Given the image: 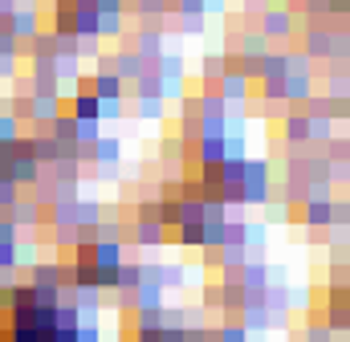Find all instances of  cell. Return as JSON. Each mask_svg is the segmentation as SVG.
Listing matches in <instances>:
<instances>
[{
  "mask_svg": "<svg viewBox=\"0 0 350 342\" xmlns=\"http://www.w3.org/2000/svg\"><path fill=\"white\" fill-rule=\"evenodd\" d=\"M216 94H220L224 102H245V94H249V78H241V74H224Z\"/></svg>",
  "mask_w": 350,
  "mask_h": 342,
  "instance_id": "2e32d148",
  "label": "cell"
},
{
  "mask_svg": "<svg viewBox=\"0 0 350 342\" xmlns=\"http://www.w3.org/2000/svg\"><path fill=\"white\" fill-rule=\"evenodd\" d=\"M16 265V241H0V269Z\"/></svg>",
  "mask_w": 350,
  "mask_h": 342,
  "instance_id": "1f68e13d",
  "label": "cell"
},
{
  "mask_svg": "<svg viewBox=\"0 0 350 342\" xmlns=\"http://www.w3.org/2000/svg\"><path fill=\"white\" fill-rule=\"evenodd\" d=\"M110 66H114V74H118L122 82H135V78L143 74V62H139L135 49H118V53H110Z\"/></svg>",
  "mask_w": 350,
  "mask_h": 342,
  "instance_id": "30bf717a",
  "label": "cell"
},
{
  "mask_svg": "<svg viewBox=\"0 0 350 342\" xmlns=\"http://www.w3.org/2000/svg\"><path fill=\"white\" fill-rule=\"evenodd\" d=\"M98 110H102V102H98L90 90H74L70 102H66V114L78 118V122H98Z\"/></svg>",
  "mask_w": 350,
  "mask_h": 342,
  "instance_id": "277c9868",
  "label": "cell"
},
{
  "mask_svg": "<svg viewBox=\"0 0 350 342\" xmlns=\"http://www.w3.org/2000/svg\"><path fill=\"white\" fill-rule=\"evenodd\" d=\"M179 16V29L183 33H204V16L200 12H175Z\"/></svg>",
  "mask_w": 350,
  "mask_h": 342,
  "instance_id": "484cf974",
  "label": "cell"
},
{
  "mask_svg": "<svg viewBox=\"0 0 350 342\" xmlns=\"http://www.w3.org/2000/svg\"><path fill=\"white\" fill-rule=\"evenodd\" d=\"M122 29H126L122 12H98V37H122Z\"/></svg>",
  "mask_w": 350,
  "mask_h": 342,
  "instance_id": "d6986e66",
  "label": "cell"
},
{
  "mask_svg": "<svg viewBox=\"0 0 350 342\" xmlns=\"http://www.w3.org/2000/svg\"><path fill=\"white\" fill-rule=\"evenodd\" d=\"M269 102H285V78H261Z\"/></svg>",
  "mask_w": 350,
  "mask_h": 342,
  "instance_id": "4316f807",
  "label": "cell"
},
{
  "mask_svg": "<svg viewBox=\"0 0 350 342\" xmlns=\"http://www.w3.org/2000/svg\"><path fill=\"white\" fill-rule=\"evenodd\" d=\"M326 326L334 330V339H347V334H350V289H330Z\"/></svg>",
  "mask_w": 350,
  "mask_h": 342,
  "instance_id": "7a4b0ae2",
  "label": "cell"
},
{
  "mask_svg": "<svg viewBox=\"0 0 350 342\" xmlns=\"http://www.w3.org/2000/svg\"><path fill=\"white\" fill-rule=\"evenodd\" d=\"M224 78V57L220 53H204V82H220Z\"/></svg>",
  "mask_w": 350,
  "mask_h": 342,
  "instance_id": "7402d4cb",
  "label": "cell"
},
{
  "mask_svg": "<svg viewBox=\"0 0 350 342\" xmlns=\"http://www.w3.org/2000/svg\"><path fill=\"white\" fill-rule=\"evenodd\" d=\"M216 342H249V330H245L241 322H232V326L216 330Z\"/></svg>",
  "mask_w": 350,
  "mask_h": 342,
  "instance_id": "d4e9b609",
  "label": "cell"
},
{
  "mask_svg": "<svg viewBox=\"0 0 350 342\" xmlns=\"http://www.w3.org/2000/svg\"><path fill=\"white\" fill-rule=\"evenodd\" d=\"M29 285L33 289H62V265H53V261L29 265Z\"/></svg>",
  "mask_w": 350,
  "mask_h": 342,
  "instance_id": "5b68a950",
  "label": "cell"
},
{
  "mask_svg": "<svg viewBox=\"0 0 350 342\" xmlns=\"http://www.w3.org/2000/svg\"><path fill=\"white\" fill-rule=\"evenodd\" d=\"M273 45H269V37H261V33H249L245 41H241V57H265Z\"/></svg>",
  "mask_w": 350,
  "mask_h": 342,
  "instance_id": "ffe728a7",
  "label": "cell"
},
{
  "mask_svg": "<svg viewBox=\"0 0 350 342\" xmlns=\"http://www.w3.org/2000/svg\"><path fill=\"white\" fill-rule=\"evenodd\" d=\"M261 37H269V41H289L293 37V12L289 8H265Z\"/></svg>",
  "mask_w": 350,
  "mask_h": 342,
  "instance_id": "3957f363",
  "label": "cell"
},
{
  "mask_svg": "<svg viewBox=\"0 0 350 342\" xmlns=\"http://www.w3.org/2000/svg\"><path fill=\"white\" fill-rule=\"evenodd\" d=\"M41 33V12L37 8H16L12 12V37L16 41H29V37H37Z\"/></svg>",
  "mask_w": 350,
  "mask_h": 342,
  "instance_id": "ba28073f",
  "label": "cell"
},
{
  "mask_svg": "<svg viewBox=\"0 0 350 342\" xmlns=\"http://www.w3.org/2000/svg\"><path fill=\"white\" fill-rule=\"evenodd\" d=\"M269 183H273L269 163L249 159V163H245V175H241V196H245V204H265V200L273 196V192H269Z\"/></svg>",
  "mask_w": 350,
  "mask_h": 342,
  "instance_id": "6da1fadb",
  "label": "cell"
},
{
  "mask_svg": "<svg viewBox=\"0 0 350 342\" xmlns=\"http://www.w3.org/2000/svg\"><path fill=\"white\" fill-rule=\"evenodd\" d=\"M228 155V143L224 135H200V168H212Z\"/></svg>",
  "mask_w": 350,
  "mask_h": 342,
  "instance_id": "8fae6325",
  "label": "cell"
},
{
  "mask_svg": "<svg viewBox=\"0 0 350 342\" xmlns=\"http://www.w3.org/2000/svg\"><path fill=\"white\" fill-rule=\"evenodd\" d=\"M285 139H289V143H310V118H306L301 110H293V114L285 118Z\"/></svg>",
  "mask_w": 350,
  "mask_h": 342,
  "instance_id": "e0dca14e",
  "label": "cell"
},
{
  "mask_svg": "<svg viewBox=\"0 0 350 342\" xmlns=\"http://www.w3.org/2000/svg\"><path fill=\"white\" fill-rule=\"evenodd\" d=\"M301 342H338V339H334V330H330V326H310Z\"/></svg>",
  "mask_w": 350,
  "mask_h": 342,
  "instance_id": "83f0119b",
  "label": "cell"
},
{
  "mask_svg": "<svg viewBox=\"0 0 350 342\" xmlns=\"http://www.w3.org/2000/svg\"><path fill=\"white\" fill-rule=\"evenodd\" d=\"M135 53H139V62H143V66L159 62V53H163V37H159V33H151V29H139V37H135Z\"/></svg>",
  "mask_w": 350,
  "mask_h": 342,
  "instance_id": "9c48e42d",
  "label": "cell"
},
{
  "mask_svg": "<svg viewBox=\"0 0 350 342\" xmlns=\"http://www.w3.org/2000/svg\"><path fill=\"white\" fill-rule=\"evenodd\" d=\"M135 330H163V306L159 310H139Z\"/></svg>",
  "mask_w": 350,
  "mask_h": 342,
  "instance_id": "44dd1931",
  "label": "cell"
},
{
  "mask_svg": "<svg viewBox=\"0 0 350 342\" xmlns=\"http://www.w3.org/2000/svg\"><path fill=\"white\" fill-rule=\"evenodd\" d=\"M90 155H94V163H98V168H114V163H118V155H122V143H118L114 135H98V139L90 143Z\"/></svg>",
  "mask_w": 350,
  "mask_h": 342,
  "instance_id": "52a82bcc",
  "label": "cell"
},
{
  "mask_svg": "<svg viewBox=\"0 0 350 342\" xmlns=\"http://www.w3.org/2000/svg\"><path fill=\"white\" fill-rule=\"evenodd\" d=\"M330 196H314V200H306V224L310 228H330Z\"/></svg>",
  "mask_w": 350,
  "mask_h": 342,
  "instance_id": "5bb4252c",
  "label": "cell"
},
{
  "mask_svg": "<svg viewBox=\"0 0 350 342\" xmlns=\"http://www.w3.org/2000/svg\"><path fill=\"white\" fill-rule=\"evenodd\" d=\"M314 98V74H285V102H310Z\"/></svg>",
  "mask_w": 350,
  "mask_h": 342,
  "instance_id": "4fadbf2b",
  "label": "cell"
},
{
  "mask_svg": "<svg viewBox=\"0 0 350 342\" xmlns=\"http://www.w3.org/2000/svg\"><path fill=\"white\" fill-rule=\"evenodd\" d=\"M16 281H21V277H16V265H4V269H0V289H12Z\"/></svg>",
  "mask_w": 350,
  "mask_h": 342,
  "instance_id": "836d02e7",
  "label": "cell"
},
{
  "mask_svg": "<svg viewBox=\"0 0 350 342\" xmlns=\"http://www.w3.org/2000/svg\"><path fill=\"white\" fill-rule=\"evenodd\" d=\"M167 241V228L159 224V220H139L135 224V245L139 249H155V245H163Z\"/></svg>",
  "mask_w": 350,
  "mask_h": 342,
  "instance_id": "7c38bea8",
  "label": "cell"
},
{
  "mask_svg": "<svg viewBox=\"0 0 350 342\" xmlns=\"http://www.w3.org/2000/svg\"><path fill=\"white\" fill-rule=\"evenodd\" d=\"M204 306H224V285H220V281L204 289Z\"/></svg>",
  "mask_w": 350,
  "mask_h": 342,
  "instance_id": "f546056e",
  "label": "cell"
},
{
  "mask_svg": "<svg viewBox=\"0 0 350 342\" xmlns=\"http://www.w3.org/2000/svg\"><path fill=\"white\" fill-rule=\"evenodd\" d=\"M57 114H62V98H57V94H33V98H29V118H37L41 127L53 122Z\"/></svg>",
  "mask_w": 350,
  "mask_h": 342,
  "instance_id": "8992f818",
  "label": "cell"
},
{
  "mask_svg": "<svg viewBox=\"0 0 350 342\" xmlns=\"http://www.w3.org/2000/svg\"><path fill=\"white\" fill-rule=\"evenodd\" d=\"M126 256H122V241H98L94 245V265H106V269H118Z\"/></svg>",
  "mask_w": 350,
  "mask_h": 342,
  "instance_id": "9a60e30c",
  "label": "cell"
},
{
  "mask_svg": "<svg viewBox=\"0 0 350 342\" xmlns=\"http://www.w3.org/2000/svg\"><path fill=\"white\" fill-rule=\"evenodd\" d=\"M110 118H122V102H102L98 122H110Z\"/></svg>",
  "mask_w": 350,
  "mask_h": 342,
  "instance_id": "f1b7e54d",
  "label": "cell"
},
{
  "mask_svg": "<svg viewBox=\"0 0 350 342\" xmlns=\"http://www.w3.org/2000/svg\"><path fill=\"white\" fill-rule=\"evenodd\" d=\"M94 12H126V0H90Z\"/></svg>",
  "mask_w": 350,
  "mask_h": 342,
  "instance_id": "4dcf8cb0",
  "label": "cell"
},
{
  "mask_svg": "<svg viewBox=\"0 0 350 342\" xmlns=\"http://www.w3.org/2000/svg\"><path fill=\"white\" fill-rule=\"evenodd\" d=\"M342 342H347V339H342Z\"/></svg>",
  "mask_w": 350,
  "mask_h": 342,
  "instance_id": "e575fe53",
  "label": "cell"
},
{
  "mask_svg": "<svg viewBox=\"0 0 350 342\" xmlns=\"http://www.w3.org/2000/svg\"><path fill=\"white\" fill-rule=\"evenodd\" d=\"M139 281H143V265L122 261V265H118V281H114V289H118V293H135Z\"/></svg>",
  "mask_w": 350,
  "mask_h": 342,
  "instance_id": "ac0fdd59",
  "label": "cell"
},
{
  "mask_svg": "<svg viewBox=\"0 0 350 342\" xmlns=\"http://www.w3.org/2000/svg\"><path fill=\"white\" fill-rule=\"evenodd\" d=\"M78 342H102V330H98L94 322H82V326H78Z\"/></svg>",
  "mask_w": 350,
  "mask_h": 342,
  "instance_id": "d6a6232c",
  "label": "cell"
},
{
  "mask_svg": "<svg viewBox=\"0 0 350 342\" xmlns=\"http://www.w3.org/2000/svg\"><path fill=\"white\" fill-rule=\"evenodd\" d=\"M16 139H21V118L0 114V143H16Z\"/></svg>",
  "mask_w": 350,
  "mask_h": 342,
  "instance_id": "cb8c5ba5",
  "label": "cell"
},
{
  "mask_svg": "<svg viewBox=\"0 0 350 342\" xmlns=\"http://www.w3.org/2000/svg\"><path fill=\"white\" fill-rule=\"evenodd\" d=\"M135 114L139 118H163V98H139L135 102Z\"/></svg>",
  "mask_w": 350,
  "mask_h": 342,
  "instance_id": "603a6c76",
  "label": "cell"
}]
</instances>
